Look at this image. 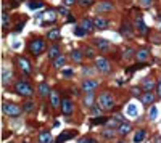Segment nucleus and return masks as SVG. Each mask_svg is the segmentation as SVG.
Listing matches in <instances>:
<instances>
[{"label":"nucleus","instance_id":"nucleus-1","mask_svg":"<svg viewBox=\"0 0 161 143\" xmlns=\"http://www.w3.org/2000/svg\"><path fill=\"white\" fill-rule=\"evenodd\" d=\"M15 90H16V93L21 95V96H31V95H32V87H31V85L27 84L26 81H20V82H16Z\"/></svg>","mask_w":161,"mask_h":143},{"label":"nucleus","instance_id":"nucleus-2","mask_svg":"<svg viewBox=\"0 0 161 143\" xmlns=\"http://www.w3.org/2000/svg\"><path fill=\"white\" fill-rule=\"evenodd\" d=\"M98 105L103 108V110H111V108L114 106V100H113L111 93H108V92L102 93L98 96Z\"/></svg>","mask_w":161,"mask_h":143},{"label":"nucleus","instance_id":"nucleus-3","mask_svg":"<svg viewBox=\"0 0 161 143\" xmlns=\"http://www.w3.org/2000/svg\"><path fill=\"white\" fill-rule=\"evenodd\" d=\"M2 111L7 114V116H20V113H21V108L18 105H13V103H3V106H2Z\"/></svg>","mask_w":161,"mask_h":143},{"label":"nucleus","instance_id":"nucleus-4","mask_svg":"<svg viewBox=\"0 0 161 143\" xmlns=\"http://www.w3.org/2000/svg\"><path fill=\"white\" fill-rule=\"evenodd\" d=\"M44 48H45V42H44V40H40V39H37V40L31 42V45H29L31 53H32V55H36V56L42 53Z\"/></svg>","mask_w":161,"mask_h":143},{"label":"nucleus","instance_id":"nucleus-5","mask_svg":"<svg viewBox=\"0 0 161 143\" xmlns=\"http://www.w3.org/2000/svg\"><path fill=\"white\" fill-rule=\"evenodd\" d=\"M95 65H97V69H98L100 72H103V74H108V72L111 71L110 63H108L105 58H97L95 60Z\"/></svg>","mask_w":161,"mask_h":143},{"label":"nucleus","instance_id":"nucleus-6","mask_svg":"<svg viewBox=\"0 0 161 143\" xmlns=\"http://www.w3.org/2000/svg\"><path fill=\"white\" fill-rule=\"evenodd\" d=\"M134 29H132V26H131V23L127 21H124L123 24H121V36L126 37V39H132V36H134V32H132Z\"/></svg>","mask_w":161,"mask_h":143},{"label":"nucleus","instance_id":"nucleus-7","mask_svg":"<svg viewBox=\"0 0 161 143\" xmlns=\"http://www.w3.org/2000/svg\"><path fill=\"white\" fill-rule=\"evenodd\" d=\"M135 29L139 31L140 34H143V36L148 32V27H147V24H145V21H143L142 16H137L135 18Z\"/></svg>","mask_w":161,"mask_h":143},{"label":"nucleus","instance_id":"nucleus-8","mask_svg":"<svg viewBox=\"0 0 161 143\" xmlns=\"http://www.w3.org/2000/svg\"><path fill=\"white\" fill-rule=\"evenodd\" d=\"M97 87H98V82L92 81V79H87V81L82 82V90H84V92H94Z\"/></svg>","mask_w":161,"mask_h":143},{"label":"nucleus","instance_id":"nucleus-9","mask_svg":"<svg viewBox=\"0 0 161 143\" xmlns=\"http://www.w3.org/2000/svg\"><path fill=\"white\" fill-rule=\"evenodd\" d=\"M56 13L53 10H47V11H44L42 13V18H44V24H50V23H53L56 18Z\"/></svg>","mask_w":161,"mask_h":143},{"label":"nucleus","instance_id":"nucleus-10","mask_svg":"<svg viewBox=\"0 0 161 143\" xmlns=\"http://www.w3.org/2000/svg\"><path fill=\"white\" fill-rule=\"evenodd\" d=\"M94 44H95V47L98 50H102V51H108V50H110V42L105 40V39H95Z\"/></svg>","mask_w":161,"mask_h":143},{"label":"nucleus","instance_id":"nucleus-11","mask_svg":"<svg viewBox=\"0 0 161 143\" xmlns=\"http://www.w3.org/2000/svg\"><path fill=\"white\" fill-rule=\"evenodd\" d=\"M37 90H39V95H40V96H50V93H52V92H50V87H48V84H47V82H40Z\"/></svg>","mask_w":161,"mask_h":143},{"label":"nucleus","instance_id":"nucleus-12","mask_svg":"<svg viewBox=\"0 0 161 143\" xmlns=\"http://www.w3.org/2000/svg\"><path fill=\"white\" fill-rule=\"evenodd\" d=\"M126 113H127L129 117H135L139 116V106L135 105V103H129L127 105V110H126Z\"/></svg>","mask_w":161,"mask_h":143},{"label":"nucleus","instance_id":"nucleus-13","mask_svg":"<svg viewBox=\"0 0 161 143\" xmlns=\"http://www.w3.org/2000/svg\"><path fill=\"white\" fill-rule=\"evenodd\" d=\"M113 10V5L110 2H100L97 3V11L98 13H105V11H111Z\"/></svg>","mask_w":161,"mask_h":143},{"label":"nucleus","instance_id":"nucleus-14","mask_svg":"<svg viewBox=\"0 0 161 143\" xmlns=\"http://www.w3.org/2000/svg\"><path fill=\"white\" fill-rule=\"evenodd\" d=\"M61 111L66 114V116H70V114L73 113V103L70 100H63L61 101Z\"/></svg>","mask_w":161,"mask_h":143},{"label":"nucleus","instance_id":"nucleus-15","mask_svg":"<svg viewBox=\"0 0 161 143\" xmlns=\"http://www.w3.org/2000/svg\"><path fill=\"white\" fill-rule=\"evenodd\" d=\"M94 24L97 29H106L108 26H110V23H108L105 18H95L94 19Z\"/></svg>","mask_w":161,"mask_h":143},{"label":"nucleus","instance_id":"nucleus-16","mask_svg":"<svg viewBox=\"0 0 161 143\" xmlns=\"http://www.w3.org/2000/svg\"><path fill=\"white\" fill-rule=\"evenodd\" d=\"M18 65H20L21 71L24 72V74H29V72H31V65H29V63H27L24 58H18Z\"/></svg>","mask_w":161,"mask_h":143},{"label":"nucleus","instance_id":"nucleus-17","mask_svg":"<svg viewBox=\"0 0 161 143\" xmlns=\"http://www.w3.org/2000/svg\"><path fill=\"white\" fill-rule=\"evenodd\" d=\"M80 27H82V29H85L87 32H90V31L95 27V24H94V21H90L89 18H84L82 23H80Z\"/></svg>","mask_w":161,"mask_h":143},{"label":"nucleus","instance_id":"nucleus-18","mask_svg":"<svg viewBox=\"0 0 161 143\" xmlns=\"http://www.w3.org/2000/svg\"><path fill=\"white\" fill-rule=\"evenodd\" d=\"M142 96V103L143 105H153V101H155V96H153V93H150V92H145L143 95H140Z\"/></svg>","mask_w":161,"mask_h":143},{"label":"nucleus","instance_id":"nucleus-19","mask_svg":"<svg viewBox=\"0 0 161 143\" xmlns=\"http://www.w3.org/2000/svg\"><path fill=\"white\" fill-rule=\"evenodd\" d=\"M156 117H158V106L152 105L150 111H148V121H156Z\"/></svg>","mask_w":161,"mask_h":143},{"label":"nucleus","instance_id":"nucleus-20","mask_svg":"<svg viewBox=\"0 0 161 143\" xmlns=\"http://www.w3.org/2000/svg\"><path fill=\"white\" fill-rule=\"evenodd\" d=\"M39 143H52V134L50 132L39 134Z\"/></svg>","mask_w":161,"mask_h":143},{"label":"nucleus","instance_id":"nucleus-21","mask_svg":"<svg viewBox=\"0 0 161 143\" xmlns=\"http://www.w3.org/2000/svg\"><path fill=\"white\" fill-rule=\"evenodd\" d=\"M50 101H52V106H53V108H58L61 105L60 96H58V93H56V92H52L50 93Z\"/></svg>","mask_w":161,"mask_h":143},{"label":"nucleus","instance_id":"nucleus-22","mask_svg":"<svg viewBox=\"0 0 161 143\" xmlns=\"http://www.w3.org/2000/svg\"><path fill=\"white\" fill-rule=\"evenodd\" d=\"M148 56H150L148 50H139V51H137V55H135V58L139 60V61H147Z\"/></svg>","mask_w":161,"mask_h":143},{"label":"nucleus","instance_id":"nucleus-23","mask_svg":"<svg viewBox=\"0 0 161 143\" xmlns=\"http://www.w3.org/2000/svg\"><path fill=\"white\" fill-rule=\"evenodd\" d=\"M65 63H66V60H65V56H56V58L53 60V66L56 68V69H60V68H63L65 66Z\"/></svg>","mask_w":161,"mask_h":143},{"label":"nucleus","instance_id":"nucleus-24","mask_svg":"<svg viewBox=\"0 0 161 143\" xmlns=\"http://www.w3.org/2000/svg\"><path fill=\"white\" fill-rule=\"evenodd\" d=\"M74 134L76 132H63L60 137H58V140H56V143H63V141H66L68 138H73Z\"/></svg>","mask_w":161,"mask_h":143},{"label":"nucleus","instance_id":"nucleus-25","mask_svg":"<svg viewBox=\"0 0 161 143\" xmlns=\"http://www.w3.org/2000/svg\"><path fill=\"white\" fill-rule=\"evenodd\" d=\"M58 53H60L58 45H53V47H50V50H48V58L50 60H55L56 56H58Z\"/></svg>","mask_w":161,"mask_h":143},{"label":"nucleus","instance_id":"nucleus-26","mask_svg":"<svg viewBox=\"0 0 161 143\" xmlns=\"http://www.w3.org/2000/svg\"><path fill=\"white\" fill-rule=\"evenodd\" d=\"M82 56H84V53L80 50H73L71 51V58H73V61H76V63H79L80 60H82Z\"/></svg>","mask_w":161,"mask_h":143},{"label":"nucleus","instance_id":"nucleus-27","mask_svg":"<svg viewBox=\"0 0 161 143\" xmlns=\"http://www.w3.org/2000/svg\"><path fill=\"white\" fill-rule=\"evenodd\" d=\"M142 87H143V90H145V92H150V90H153L155 84L150 81V79H143V82H142Z\"/></svg>","mask_w":161,"mask_h":143},{"label":"nucleus","instance_id":"nucleus-28","mask_svg":"<svg viewBox=\"0 0 161 143\" xmlns=\"http://www.w3.org/2000/svg\"><path fill=\"white\" fill-rule=\"evenodd\" d=\"M118 132H119L121 135H126V134H129V132H131V125H129V124H126V122H121L119 129H118Z\"/></svg>","mask_w":161,"mask_h":143},{"label":"nucleus","instance_id":"nucleus-29","mask_svg":"<svg viewBox=\"0 0 161 143\" xmlns=\"http://www.w3.org/2000/svg\"><path fill=\"white\" fill-rule=\"evenodd\" d=\"M47 39H48V40H58V39H60V31L58 29H52L47 34Z\"/></svg>","mask_w":161,"mask_h":143},{"label":"nucleus","instance_id":"nucleus-30","mask_svg":"<svg viewBox=\"0 0 161 143\" xmlns=\"http://www.w3.org/2000/svg\"><path fill=\"white\" fill-rule=\"evenodd\" d=\"M145 132L143 130H139V132H135V135H134V138H132V141L134 143H140V141H143V138H145Z\"/></svg>","mask_w":161,"mask_h":143},{"label":"nucleus","instance_id":"nucleus-31","mask_svg":"<svg viewBox=\"0 0 161 143\" xmlns=\"http://www.w3.org/2000/svg\"><path fill=\"white\" fill-rule=\"evenodd\" d=\"M92 101H94V92H87V95H85V98H84V105L92 106Z\"/></svg>","mask_w":161,"mask_h":143},{"label":"nucleus","instance_id":"nucleus-32","mask_svg":"<svg viewBox=\"0 0 161 143\" xmlns=\"http://www.w3.org/2000/svg\"><path fill=\"white\" fill-rule=\"evenodd\" d=\"M106 122H108V119L103 117V116H97L94 121H92V124H94V125H102V124H106Z\"/></svg>","mask_w":161,"mask_h":143},{"label":"nucleus","instance_id":"nucleus-33","mask_svg":"<svg viewBox=\"0 0 161 143\" xmlns=\"http://www.w3.org/2000/svg\"><path fill=\"white\" fill-rule=\"evenodd\" d=\"M2 82L3 84H8L10 82V71L5 69V68H3V71H2Z\"/></svg>","mask_w":161,"mask_h":143},{"label":"nucleus","instance_id":"nucleus-34","mask_svg":"<svg viewBox=\"0 0 161 143\" xmlns=\"http://www.w3.org/2000/svg\"><path fill=\"white\" fill-rule=\"evenodd\" d=\"M23 110H24L26 113H32L34 111V103L32 101H26L24 105H23Z\"/></svg>","mask_w":161,"mask_h":143},{"label":"nucleus","instance_id":"nucleus-35","mask_svg":"<svg viewBox=\"0 0 161 143\" xmlns=\"http://www.w3.org/2000/svg\"><path fill=\"white\" fill-rule=\"evenodd\" d=\"M42 5L44 3H40V2H29L27 3V8L29 10H39V8H42Z\"/></svg>","mask_w":161,"mask_h":143},{"label":"nucleus","instance_id":"nucleus-36","mask_svg":"<svg viewBox=\"0 0 161 143\" xmlns=\"http://www.w3.org/2000/svg\"><path fill=\"white\" fill-rule=\"evenodd\" d=\"M11 48L13 50L21 48V40H18V39H11Z\"/></svg>","mask_w":161,"mask_h":143},{"label":"nucleus","instance_id":"nucleus-37","mask_svg":"<svg viewBox=\"0 0 161 143\" xmlns=\"http://www.w3.org/2000/svg\"><path fill=\"white\" fill-rule=\"evenodd\" d=\"M73 69H71V68H65V69H61V74H63V76H65V77H70V76H73Z\"/></svg>","mask_w":161,"mask_h":143},{"label":"nucleus","instance_id":"nucleus-38","mask_svg":"<svg viewBox=\"0 0 161 143\" xmlns=\"http://www.w3.org/2000/svg\"><path fill=\"white\" fill-rule=\"evenodd\" d=\"M74 34H76L77 37H84L85 34H87V31H85V29H82V27H77V29L74 31Z\"/></svg>","mask_w":161,"mask_h":143},{"label":"nucleus","instance_id":"nucleus-39","mask_svg":"<svg viewBox=\"0 0 161 143\" xmlns=\"http://www.w3.org/2000/svg\"><path fill=\"white\" fill-rule=\"evenodd\" d=\"M103 137H105V138H113L114 137V130H105V132H103Z\"/></svg>","mask_w":161,"mask_h":143},{"label":"nucleus","instance_id":"nucleus-40","mask_svg":"<svg viewBox=\"0 0 161 143\" xmlns=\"http://www.w3.org/2000/svg\"><path fill=\"white\" fill-rule=\"evenodd\" d=\"M84 53L87 55V58H94V56H95V53H94V50H92V48H85Z\"/></svg>","mask_w":161,"mask_h":143},{"label":"nucleus","instance_id":"nucleus-41","mask_svg":"<svg viewBox=\"0 0 161 143\" xmlns=\"http://www.w3.org/2000/svg\"><path fill=\"white\" fill-rule=\"evenodd\" d=\"M79 5H82V7H90L92 0H79Z\"/></svg>","mask_w":161,"mask_h":143},{"label":"nucleus","instance_id":"nucleus-42","mask_svg":"<svg viewBox=\"0 0 161 143\" xmlns=\"http://www.w3.org/2000/svg\"><path fill=\"white\" fill-rule=\"evenodd\" d=\"M150 3H152V0H140V5L143 8H148V7H150Z\"/></svg>","mask_w":161,"mask_h":143},{"label":"nucleus","instance_id":"nucleus-43","mask_svg":"<svg viewBox=\"0 0 161 143\" xmlns=\"http://www.w3.org/2000/svg\"><path fill=\"white\" fill-rule=\"evenodd\" d=\"M92 114H94V116H100V108L94 106V108H92Z\"/></svg>","mask_w":161,"mask_h":143},{"label":"nucleus","instance_id":"nucleus-44","mask_svg":"<svg viewBox=\"0 0 161 143\" xmlns=\"http://www.w3.org/2000/svg\"><path fill=\"white\" fill-rule=\"evenodd\" d=\"M58 13H60V15H68V10H66L65 7H61V8H58Z\"/></svg>","mask_w":161,"mask_h":143},{"label":"nucleus","instance_id":"nucleus-45","mask_svg":"<svg viewBox=\"0 0 161 143\" xmlns=\"http://www.w3.org/2000/svg\"><path fill=\"white\" fill-rule=\"evenodd\" d=\"M132 93H134L135 96H139V95H140V89H137V87H134V89H132Z\"/></svg>","mask_w":161,"mask_h":143},{"label":"nucleus","instance_id":"nucleus-46","mask_svg":"<svg viewBox=\"0 0 161 143\" xmlns=\"http://www.w3.org/2000/svg\"><path fill=\"white\" fill-rule=\"evenodd\" d=\"M82 74H87V76H90V74H92L90 68H84V69H82Z\"/></svg>","mask_w":161,"mask_h":143},{"label":"nucleus","instance_id":"nucleus-47","mask_svg":"<svg viewBox=\"0 0 161 143\" xmlns=\"http://www.w3.org/2000/svg\"><path fill=\"white\" fill-rule=\"evenodd\" d=\"M74 2H76V0H65V5H66V7H71Z\"/></svg>","mask_w":161,"mask_h":143},{"label":"nucleus","instance_id":"nucleus-48","mask_svg":"<svg viewBox=\"0 0 161 143\" xmlns=\"http://www.w3.org/2000/svg\"><path fill=\"white\" fill-rule=\"evenodd\" d=\"M2 19H3V24H5V23H8V15H2Z\"/></svg>","mask_w":161,"mask_h":143},{"label":"nucleus","instance_id":"nucleus-49","mask_svg":"<svg viewBox=\"0 0 161 143\" xmlns=\"http://www.w3.org/2000/svg\"><path fill=\"white\" fill-rule=\"evenodd\" d=\"M79 143H90V138H82V140H79Z\"/></svg>","mask_w":161,"mask_h":143},{"label":"nucleus","instance_id":"nucleus-50","mask_svg":"<svg viewBox=\"0 0 161 143\" xmlns=\"http://www.w3.org/2000/svg\"><path fill=\"white\" fill-rule=\"evenodd\" d=\"M158 95L161 96V79H159V82H158Z\"/></svg>","mask_w":161,"mask_h":143},{"label":"nucleus","instance_id":"nucleus-51","mask_svg":"<svg viewBox=\"0 0 161 143\" xmlns=\"http://www.w3.org/2000/svg\"><path fill=\"white\" fill-rule=\"evenodd\" d=\"M68 23H74V18H73V16H68Z\"/></svg>","mask_w":161,"mask_h":143},{"label":"nucleus","instance_id":"nucleus-52","mask_svg":"<svg viewBox=\"0 0 161 143\" xmlns=\"http://www.w3.org/2000/svg\"><path fill=\"white\" fill-rule=\"evenodd\" d=\"M156 143H161V138H159V137H156Z\"/></svg>","mask_w":161,"mask_h":143},{"label":"nucleus","instance_id":"nucleus-53","mask_svg":"<svg viewBox=\"0 0 161 143\" xmlns=\"http://www.w3.org/2000/svg\"><path fill=\"white\" fill-rule=\"evenodd\" d=\"M158 29H159V32H161V21H159V24H158Z\"/></svg>","mask_w":161,"mask_h":143},{"label":"nucleus","instance_id":"nucleus-54","mask_svg":"<svg viewBox=\"0 0 161 143\" xmlns=\"http://www.w3.org/2000/svg\"><path fill=\"white\" fill-rule=\"evenodd\" d=\"M90 143H97V141H95V140H90Z\"/></svg>","mask_w":161,"mask_h":143},{"label":"nucleus","instance_id":"nucleus-55","mask_svg":"<svg viewBox=\"0 0 161 143\" xmlns=\"http://www.w3.org/2000/svg\"><path fill=\"white\" fill-rule=\"evenodd\" d=\"M121 143H124V141H121Z\"/></svg>","mask_w":161,"mask_h":143},{"label":"nucleus","instance_id":"nucleus-56","mask_svg":"<svg viewBox=\"0 0 161 143\" xmlns=\"http://www.w3.org/2000/svg\"><path fill=\"white\" fill-rule=\"evenodd\" d=\"M24 143H26V141H24Z\"/></svg>","mask_w":161,"mask_h":143}]
</instances>
